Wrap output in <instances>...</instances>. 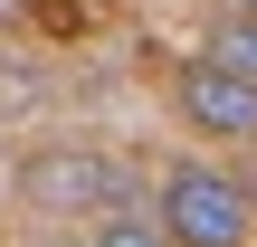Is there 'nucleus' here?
I'll return each mask as SVG.
<instances>
[{"label":"nucleus","mask_w":257,"mask_h":247,"mask_svg":"<svg viewBox=\"0 0 257 247\" xmlns=\"http://www.w3.org/2000/svg\"><path fill=\"white\" fill-rule=\"evenodd\" d=\"M153 209L181 247H248L257 238V181H238L229 162H172L153 181Z\"/></svg>","instance_id":"f257e3e1"},{"label":"nucleus","mask_w":257,"mask_h":247,"mask_svg":"<svg viewBox=\"0 0 257 247\" xmlns=\"http://www.w3.org/2000/svg\"><path fill=\"white\" fill-rule=\"evenodd\" d=\"M124 200H134V171L114 152H95V143H38V152H19V209H38V219H105Z\"/></svg>","instance_id":"f03ea898"},{"label":"nucleus","mask_w":257,"mask_h":247,"mask_svg":"<svg viewBox=\"0 0 257 247\" xmlns=\"http://www.w3.org/2000/svg\"><path fill=\"white\" fill-rule=\"evenodd\" d=\"M172 114H181L191 133H210V143H238V152H248V143H257V76L219 67V57L200 48V57H181V67H172Z\"/></svg>","instance_id":"7ed1b4c3"},{"label":"nucleus","mask_w":257,"mask_h":247,"mask_svg":"<svg viewBox=\"0 0 257 247\" xmlns=\"http://www.w3.org/2000/svg\"><path fill=\"white\" fill-rule=\"evenodd\" d=\"M95 247H181V238L162 228V209H153V200H124V209H105V219H95Z\"/></svg>","instance_id":"20e7f679"},{"label":"nucleus","mask_w":257,"mask_h":247,"mask_svg":"<svg viewBox=\"0 0 257 247\" xmlns=\"http://www.w3.org/2000/svg\"><path fill=\"white\" fill-rule=\"evenodd\" d=\"M200 48H210L219 67H238V76H257V10H238V0H229V10L210 19V38H200Z\"/></svg>","instance_id":"39448f33"},{"label":"nucleus","mask_w":257,"mask_h":247,"mask_svg":"<svg viewBox=\"0 0 257 247\" xmlns=\"http://www.w3.org/2000/svg\"><path fill=\"white\" fill-rule=\"evenodd\" d=\"M10 19H29V0H0V29H10Z\"/></svg>","instance_id":"423d86ee"},{"label":"nucleus","mask_w":257,"mask_h":247,"mask_svg":"<svg viewBox=\"0 0 257 247\" xmlns=\"http://www.w3.org/2000/svg\"><path fill=\"white\" fill-rule=\"evenodd\" d=\"M48 247H95V238H48Z\"/></svg>","instance_id":"0eeeda50"},{"label":"nucleus","mask_w":257,"mask_h":247,"mask_svg":"<svg viewBox=\"0 0 257 247\" xmlns=\"http://www.w3.org/2000/svg\"><path fill=\"white\" fill-rule=\"evenodd\" d=\"M238 10H257V0H238Z\"/></svg>","instance_id":"6e6552de"}]
</instances>
